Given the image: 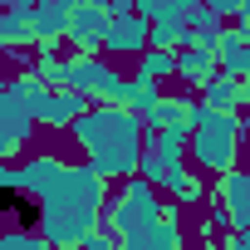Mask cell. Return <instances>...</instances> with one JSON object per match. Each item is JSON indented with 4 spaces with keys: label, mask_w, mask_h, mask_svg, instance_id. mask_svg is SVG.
<instances>
[{
    "label": "cell",
    "mask_w": 250,
    "mask_h": 250,
    "mask_svg": "<svg viewBox=\"0 0 250 250\" xmlns=\"http://www.w3.org/2000/svg\"><path fill=\"white\" fill-rule=\"evenodd\" d=\"M5 211H25V216H35V206H30V201H20L10 187H0V226H5Z\"/></svg>",
    "instance_id": "1"
}]
</instances>
